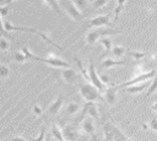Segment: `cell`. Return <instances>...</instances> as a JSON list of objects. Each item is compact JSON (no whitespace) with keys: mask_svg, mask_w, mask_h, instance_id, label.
<instances>
[{"mask_svg":"<svg viewBox=\"0 0 157 141\" xmlns=\"http://www.w3.org/2000/svg\"><path fill=\"white\" fill-rule=\"evenodd\" d=\"M80 93L86 102H96V101H104L101 96L99 91L92 83H83L80 87Z\"/></svg>","mask_w":157,"mask_h":141,"instance_id":"cell-3","label":"cell"},{"mask_svg":"<svg viewBox=\"0 0 157 141\" xmlns=\"http://www.w3.org/2000/svg\"><path fill=\"white\" fill-rule=\"evenodd\" d=\"M117 91H118V86H113V87H109L108 90H105L104 101L108 104H114L117 102Z\"/></svg>","mask_w":157,"mask_h":141,"instance_id":"cell-13","label":"cell"},{"mask_svg":"<svg viewBox=\"0 0 157 141\" xmlns=\"http://www.w3.org/2000/svg\"><path fill=\"white\" fill-rule=\"evenodd\" d=\"M44 141H50V139H49V135H48V136L44 139Z\"/></svg>","mask_w":157,"mask_h":141,"instance_id":"cell-35","label":"cell"},{"mask_svg":"<svg viewBox=\"0 0 157 141\" xmlns=\"http://www.w3.org/2000/svg\"><path fill=\"white\" fill-rule=\"evenodd\" d=\"M107 4H108L107 0H96V1L92 2V5H93L96 9H101V7H103L104 5H107Z\"/></svg>","mask_w":157,"mask_h":141,"instance_id":"cell-26","label":"cell"},{"mask_svg":"<svg viewBox=\"0 0 157 141\" xmlns=\"http://www.w3.org/2000/svg\"><path fill=\"white\" fill-rule=\"evenodd\" d=\"M88 76H90V82L98 90V91H103L104 90V83L101 81V77H99V75L96 72V69H94V65H93V63H92V60H91V63H90V66H88Z\"/></svg>","mask_w":157,"mask_h":141,"instance_id":"cell-6","label":"cell"},{"mask_svg":"<svg viewBox=\"0 0 157 141\" xmlns=\"http://www.w3.org/2000/svg\"><path fill=\"white\" fill-rule=\"evenodd\" d=\"M63 103H64V98L61 96H59L49 107H48V113L52 114V115H55L60 112L61 107H63Z\"/></svg>","mask_w":157,"mask_h":141,"instance_id":"cell-12","label":"cell"},{"mask_svg":"<svg viewBox=\"0 0 157 141\" xmlns=\"http://www.w3.org/2000/svg\"><path fill=\"white\" fill-rule=\"evenodd\" d=\"M146 87H150V83L148 82H142V83H139V85H135V86H131V87H128L126 91L129 93H139L141 91H144Z\"/></svg>","mask_w":157,"mask_h":141,"instance_id":"cell-16","label":"cell"},{"mask_svg":"<svg viewBox=\"0 0 157 141\" xmlns=\"http://www.w3.org/2000/svg\"><path fill=\"white\" fill-rule=\"evenodd\" d=\"M45 137H47V136H44V129H42L39 136L36 139V141H43V139H45Z\"/></svg>","mask_w":157,"mask_h":141,"instance_id":"cell-31","label":"cell"},{"mask_svg":"<svg viewBox=\"0 0 157 141\" xmlns=\"http://www.w3.org/2000/svg\"><path fill=\"white\" fill-rule=\"evenodd\" d=\"M86 114H88V116L93 118V119H98V110L97 107L93 102H86L82 107V113H81V118H83Z\"/></svg>","mask_w":157,"mask_h":141,"instance_id":"cell-8","label":"cell"},{"mask_svg":"<svg viewBox=\"0 0 157 141\" xmlns=\"http://www.w3.org/2000/svg\"><path fill=\"white\" fill-rule=\"evenodd\" d=\"M33 112H34L36 115H40V114H42V108H40V105L34 104V105H33Z\"/></svg>","mask_w":157,"mask_h":141,"instance_id":"cell-30","label":"cell"},{"mask_svg":"<svg viewBox=\"0 0 157 141\" xmlns=\"http://www.w3.org/2000/svg\"><path fill=\"white\" fill-rule=\"evenodd\" d=\"M99 43L104 47V53L102 54V59H104L112 50H113V42H112V39L110 38H108V37H104V38H102V39H99Z\"/></svg>","mask_w":157,"mask_h":141,"instance_id":"cell-15","label":"cell"},{"mask_svg":"<svg viewBox=\"0 0 157 141\" xmlns=\"http://www.w3.org/2000/svg\"><path fill=\"white\" fill-rule=\"evenodd\" d=\"M9 75H10V69L7 66H5V65H1L0 66V76L2 78H6Z\"/></svg>","mask_w":157,"mask_h":141,"instance_id":"cell-24","label":"cell"},{"mask_svg":"<svg viewBox=\"0 0 157 141\" xmlns=\"http://www.w3.org/2000/svg\"><path fill=\"white\" fill-rule=\"evenodd\" d=\"M109 22H110V20H109L108 15H98V16L91 18L88 21V25H90V27H98L99 28V27L109 25Z\"/></svg>","mask_w":157,"mask_h":141,"instance_id":"cell-9","label":"cell"},{"mask_svg":"<svg viewBox=\"0 0 157 141\" xmlns=\"http://www.w3.org/2000/svg\"><path fill=\"white\" fill-rule=\"evenodd\" d=\"M10 141H26L23 137H21V136H15V137H12Z\"/></svg>","mask_w":157,"mask_h":141,"instance_id":"cell-32","label":"cell"},{"mask_svg":"<svg viewBox=\"0 0 157 141\" xmlns=\"http://www.w3.org/2000/svg\"><path fill=\"white\" fill-rule=\"evenodd\" d=\"M61 5L65 6V10L67 11V13L75 20V21H80L83 18V13L76 7V5L74 4V1H64V2H60Z\"/></svg>","mask_w":157,"mask_h":141,"instance_id":"cell-7","label":"cell"},{"mask_svg":"<svg viewBox=\"0 0 157 141\" xmlns=\"http://www.w3.org/2000/svg\"><path fill=\"white\" fill-rule=\"evenodd\" d=\"M128 54H129L131 58L136 59V60L142 59V58H145V56H146V53H144V51H129Z\"/></svg>","mask_w":157,"mask_h":141,"instance_id":"cell-23","label":"cell"},{"mask_svg":"<svg viewBox=\"0 0 157 141\" xmlns=\"http://www.w3.org/2000/svg\"><path fill=\"white\" fill-rule=\"evenodd\" d=\"M103 134L107 141H130V139H128L119 128L110 123H105L103 125Z\"/></svg>","mask_w":157,"mask_h":141,"instance_id":"cell-2","label":"cell"},{"mask_svg":"<svg viewBox=\"0 0 157 141\" xmlns=\"http://www.w3.org/2000/svg\"><path fill=\"white\" fill-rule=\"evenodd\" d=\"M74 4L76 5V7H77L80 11H82V10L85 9V6L87 5V1H82V0H78V1H74Z\"/></svg>","mask_w":157,"mask_h":141,"instance_id":"cell-28","label":"cell"},{"mask_svg":"<svg viewBox=\"0 0 157 141\" xmlns=\"http://www.w3.org/2000/svg\"><path fill=\"white\" fill-rule=\"evenodd\" d=\"M22 53L26 55L27 59H32V60H37V61H42V63H45L53 67H66V69H70L69 66V63H66L65 60H61L59 58H40V56H36L33 55L26 47L22 48Z\"/></svg>","mask_w":157,"mask_h":141,"instance_id":"cell-1","label":"cell"},{"mask_svg":"<svg viewBox=\"0 0 157 141\" xmlns=\"http://www.w3.org/2000/svg\"><path fill=\"white\" fill-rule=\"evenodd\" d=\"M112 54H113V56H115V58H121V56L125 54V48L121 47V45H115V47H113Z\"/></svg>","mask_w":157,"mask_h":141,"instance_id":"cell-20","label":"cell"},{"mask_svg":"<svg viewBox=\"0 0 157 141\" xmlns=\"http://www.w3.org/2000/svg\"><path fill=\"white\" fill-rule=\"evenodd\" d=\"M78 109H80V105L76 102H70L66 105V113L67 114H76L78 112Z\"/></svg>","mask_w":157,"mask_h":141,"instance_id":"cell-19","label":"cell"},{"mask_svg":"<svg viewBox=\"0 0 157 141\" xmlns=\"http://www.w3.org/2000/svg\"><path fill=\"white\" fill-rule=\"evenodd\" d=\"M118 32H119V31H114V29H110V28H108V29H105V28H96V29L91 31V32L87 34L86 40H87L88 44H93V43H96L99 38L102 39V38H104V36L115 34V33H118ZM98 42H99V40H98Z\"/></svg>","mask_w":157,"mask_h":141,"instance_id":"cell-4","label":"cell"},{"mask_svg":"<svg viewBox=\"0 0 157 141\" xmlns=\"http://www.w3.org/2000/svg\"><path fill=\"white\" fill-rule=\"evenodd\" d=\"M125 4H126V1H124V0H119V1L117 2V6H115V9H114V21L118 20V16H119L120 11L123 10V7L125 6Z\"/></svg>","mask_w":157,"mask_h":141,"instance_id":"cell-21","label":"cell"},{"mask_svg":"<svg viewBox=\"0 0 157 141\" xmlns=\"http://www.w3.org/2000/svg\"><path fill=\"white\" fill-rule=\"evenodd\" d=\"M15 59H16V61H18V63H25V61L27 60L26 55H25L23 53H20V51H17V53L15 54Z\"/></svg>","mask_w":157,"mask_h":141,"instance_id":"cell-27","label":"cell"},{"mask_svg":"<svg viewBox=\"0 0 157 141\" xmlns=\"http://www.w3.org/2000/svg\"><path fill=\"white\" fill-rule=\"evenodd\" d=\"M151 77H155V70H150L147 72H142V74H139L137 76L132 77L131 80L119 85L118 87H131V86H135V85H139V83H142V82H147Z\"/></svg>","mask_w":157,"mask_h":141,"instance_id":"cell-5","label":"cell"},{"mask_svg":"<svg viewBox=\"0 0 157 141\" xmlns=\"http://www.w3.org/2000/svg\"><path fill=\"white\" fill-rule=\"evenodd\" d=\"M148 126H150V128H151L153 131H157V118H153V119H151V121H150Z\"/></svg>","mask_w":157,"mask_h":141,"instance_id":"cell-29","label":"cell"},{"mask_svg":"<svg viewBox=\"0 0 157 141\" xmlns=\"http://www.w3.org/2000/svg\"><path fill=\"white\" fill-rule=\"evenodd\" d=\"M81 128L83 130V132L88 134V135H94V123H93V118L87 116L83 119Z\"/></svg>","mask_w":157,"mask_h":141,"instance_id":"cell-11","label":"cell"},{"mask_svg":"<svg viewBox=\"0 0 157 141\" xmlns=\"http://www.w3.org/2000/svg\"><path fill=\"white\" fill-rule=\"evenodd\" d=\"M101 77V81L103 82V83H107V82H109V78L107 77V76H99Z\"/></svg>","mask_w":157,"mask_h":141,"instance_id":"cell-33","label":"cell"},{"mask_svg":"<svg viewBox=\"0 0 157 141\" xmlns=\"http://www.w3.org/2000/svg\"><path fill=\"white\" fill-rule=\"evenodd\" d=\"M61 75H63L64 81H65L66 83H69V85H74V83H76L77 80H78V75H77L76 71L72 70V69H64V70L61 71Z\"/></svg>","mask_w":157,"mask_h":141,"instance_id":"cell-10","label":"cell"},{"mask_svg":"<svg viewBox=\"0 0 157 141\" xmlns=\"http://www.w3.org/2000/svg\"><path fill=\"white\" fill-rule=\"evenodd\" d=\"M9 48H10V43H9L4 37H2V38H1V40H0V49H1L2 51H6Z\"/></svg>","mask_w":157,"mask_h":141,"instance_id":"cell-25","label":"cell"},{"mask_svg":"<svg viewBox=\"0 0 157 141\" xmlns=\"http://www.w3.org/2000/svg\"><path fill=\"white\" fill-rule=\"evenodd\" d=\"M52 135H53L58 141H65L64 135H63V130H61L58 125H53V126H52Z\"/></svg>","mask_w":157,"mask_h":141,"instance_id":"cell-18","label":"cell"},{"mask_svg":"<svg viewBox=\"0 0 157 141\" xmlns=\"http://www.w3.org/2000/svg\"><path fill=\"white\" fill-rule=\"evenodd\" d=\"M63 135L65 141H75L76 140V132L71 128H64L63 129Z\"/></svg>","mask_w":157,"mask_h":141,"instance_id":"cell-17","label":"cell"},{"mask_svg":"<svg viewBox=\"0 0 157 141\" xmlns=\"http://www.w3.org/2000/svg\"><path fill=\"white\" fill-rule=\"evenodd\" d=\"M124 64H126L125 60H114V59L107 58V59H104V60L102 61L101 69H102V70H103V69H110V67H113V66H119V65H124Z\"/></svg>","mask_w":157,"mask_h":141,"instance_id":"cell-14","label":"cell"},{"mask_svg":"<svg viewBox=\"0 0 157 141\" xmlns=\"http://www.w3.org/2000/svg\"><path fill=\"white\" fill-rule=\"evenodd\" d=\"M157 91V76H155L153 77V80H152V82L150 83V87H148V90H147V96H151L153 92H156Z\"/></svg>","mask_w":157,"mask_h":141,"instance_id":"cell-22","label":"cell"},{"mask_svg":"<svg viewBox=\"0 0 157 141\" xmlns=\"http://www.w3.org/2000/svg\"><path fill=\"white\" fill-rule=\"evenodd\" d=\"M152 109H153L155 112H157V101L153 102V104H152Z\"/></svg>","mask_w":157,"mask_h":141,"instance_id":"cell-34","label":"cell"}]
</instances>
